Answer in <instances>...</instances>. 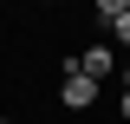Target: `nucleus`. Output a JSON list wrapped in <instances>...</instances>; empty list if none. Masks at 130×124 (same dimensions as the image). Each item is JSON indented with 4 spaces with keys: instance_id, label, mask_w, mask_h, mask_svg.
Segmentation results:
<instances>
[{
    "instance_id": "f257e3e1",
    "label": "nucleus",
    "mask_w": 130,
    "mask_h": 124,
    "mask_svg": "<svg viewBox=\"0 0 130 124\" xmlns=\"http://www.w3.org/2000/svg\"><path fill=\"white\" fill-rule=\"evenodd\" d=\"M98 92H104V85H91V78L78 72V59H65V72H59V105H65V111H91Z\"/></svg>"
},
{
    "instance_id": "f03ea898",
    "label": "nucleus",
    "mask_w": 130,
    "mask_h": 124,
    "mask_svg": "<svg viewBox=\"0 0 130 124\" xmlns=\"http://www.w3.org/2000/svg\"><path fill=\"white\" fill-rule=\"evenodd\" d=\"M91 13H98V26L111 33L117 46H130V0H98Z\"/></svg>"
},
{
    "instance_id": "7ed1b4c3",
    "label": "nucleus",
    "mask_w": 130,
    "mask_h": 124,
    "mask_svg": "<svg viewBox=\"0 0 130 124\" xmlns=\"http://www.w3.org/2000/svg\"><path fill=\"white\" fill-rule=\"evenodd\" d=\"M78 72L91 78V85H104V78H117V52L111 46H85L78 52Z\"/></svg>"
},
{
    "instance_id": "20e7f679",
    "label": "nucleus",
    "mask_w": 130,
    "mask_h": 124,
    "mask_svg": "<svg viewBox=\"0 0 130 124\" xmlns=\"http://www.w3.org/2000/svg\"><path fill=\"white\" fill-rule=\"evenodd\" d=\"M117 118H124V124H130V92H124V98H117Z\"/></svg>"
},
{
    "instance_id": "39448f33",
    "label": "nucleus",
    "mask_w": 130,
    "mask_h": 124,
    "mask_svg": "<svg viewBox=\"0 0 130 124\" xmlns=\"http://www.w3.org/2000/svg\"><path fill=\"white\" fill-rule=\"evenodd\" d=\"M117 78H124V92H130V59H124V65H117Z\"/></svg>"
},
{
    "instance_id": "423d86ee",
    "label": "nucleus",
    "mask_w": 130,
    "mask_h": 124,
    "mask_svg": "<svg viewBox=\"0 0 130 124\" xmlns=\"http://www.w3.org/2000/svg\"><path fill=\"white\" fill-rule=\"evenodd\" d=\"M0 124H13V118H0Z\"/></svg>"
}]
</instances>
